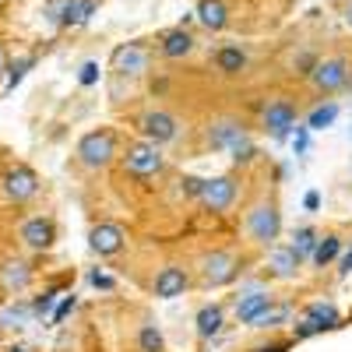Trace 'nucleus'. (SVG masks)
<instances>
[{"label":"nucleus","instance_id":"obj_1","mask_svg":"<svg viewBox=\"0 0 352 352\" xmlns=\"http://www.w3.org/2000/svg\"><path fill=\"white\" fill-rule=\"evenodd\" d=\"M240 232H243V247L254 254H268L282 240V197H278V176L272 166H257V173L250 176Z\"/></svg>","mask_w":352,"mask_h":352},{"label":"nucleus","instance_id":"obj_2","mask_svg":"<svg viewBox=\"0 0 352 352\" xmlns=\"http://www.w3.org/2000/svg\"><path fill=\"white\" fill-rule=\"evenodd\" d=\"M120 144H124V134L116 131V127H92V131H85L78 138L71 162H74V169L81 176H99L109 166H116Z\"/></svg>","mask_w":352,"mask_h":352},{"label":"nucleus","instance_id":"obj_3","mask_svg":"<svg viewBox=\"0 0 352 352\" xmlns=\"http://www.w3.org/2000/svg\"><path fill=\"white\" fill-rule=\"evenodd\" d=\"M250 120L240 113H215L197 127V148L201 152H254L250 148Z\"/></svg>","mask_w":352,"mask_h":352},{"label":"nucleus","instance_id":"obj_4","mask_svg":"<svg viewBox=\"0 0 352 352\" xmlns=\"http://www.w3.org/2000/svg\"><path fill=\"white\" fill-rule=\"evenodd\" d=\"M303 116V99L292 96V92H268L264 99H257L254 106V131L268 134L275 141H282L292 127H296V120Z\"/></svg>","mask_w":352,"mask_h":352},{"label":"nucleus","instance_id":"obj_5","mask_svg":"<svg viewBox=\"0 0 352 352\" xmlns=\"http://www.w3.org/2000/svg\"><path fill=\"white\" fill-rule=\"evenodd\" d=\"M194 289H226L243 275V254L232 247H212L201 250L190 264Z\"/></svg>","mask_w":352,"mask_h":352},{"label":"nucleus","instance_id":"obj_6","mask_svg":"<svg viewBox=\"0 0 352 352\" xmlns=\"http://www.w3.org/2000/svg\"><path fill=\"white\" fill-rule=\"evenodd\" d=\"M352 88V60L342 53H328L310 64L307 71V96L310 102H328Z\"/></svg>","mask_w":352,"mask_h":352},{"label":"nucleus","instance_id":"obj_7","mask_svg":"<svg viewBox=\"0 0 352 352\" xmlns=\"http://www.w3.org/2000/svg\"><path fill=\"white\" fill-rule=\"evenodd\" d=\"M116 166L124 169L127 180H138V184L159 180V176L169 169L162 148H159V144H152V141H144V138H124L120 155H116Z\"/></svg>","mask_w":352,"mask_h":352},{"label":"nucleus","instance_id":"obj_8","mask_svg":"<svg viewBox=\"0 0 352 352\" xmlns=\"http://www.w3.org/2000/svg\"><path fill=\"white\" fill-rule=\"evenodd\" d=\"M131 127H134L138 138L159 144V148H166V144H176V141L184 138V131H187L180 116H176L169 106H162V102H148V106L134 109V113H131Z\"/></svg>","mask_w":352,"mask_h":352},{"label":"nucleus","instance_id":"obj_9","mask_svg":"<svg viewBox=\"0 0 352 352\" xmlns=\"http://www.w3.org/2000/svg\"><path fill=\"white\" fill-rule=\"evenodd\" d=\"M243 187H247V173L243 169L212 176V180H201L197 184V204H201L204 212H212V215H229L240 204Z\"/></svg>","mask_w":352,"mask_h":352},{"label":"nucleus","instance_id":"obj_10","mask_svg":"<svg viewBox=\"0 0 352 352\" xmlns=\"http://www.w3.org/2000/svg\"><path fill=\"white\" fill-rule=\"evenodd\" d=\"M152 71V50L144 43H127V46H116L109 56V81L120 85V81H141L144 74Z\"/></svg>","mask_w":352,"mask_h":352},{"label":"nucleus","instance_id":"obj_11","mask_svg":"<svg viewBox=\"0 0 352 352\" xmlns=\"http://www.w3.org/2000/svg\"><path fill=\"white\" fill-rule=\"evenodd\" d=\"M190 289H194V272H190L187 261H166L148 278V292L155 300H176Z\"/></svg>","mask_w":352,"mask_h":352},{"label":"nucleus","instance_id":"obj_12","mask_svg":"<svg viewBox=\"0 0 352 352\" xmlns=\"http://www.w3.org/2000/svg\"><path fill=\"white\" fill-rule=\"evenodd\" d=\"M131 236H127V229L120 222H113V219H99L92 229H88V247H92V254L99 257H120L127 250Z\"/></svg>","mask_w":352,"mask_h":352},{"label":"nucleus","instance_id":"obj_13","mask_svg":"<svg viewBox=\"0 0 352 352\" xmlns=\"http://www.w3.org/2000/svg\"><path fill=\"white\" fill-rule=\"evenodd\" d=\"M18 240H21V247L43 254V250H50V247L56 243V222H53L50 215H32V219H25V222L18 226Z\"/></svg>","mask_w":352,"mask_h":352},{"label":"nucleus","instance_id":"obj_14","mask_svg":"<svg viewBox=\"0 0 352 352\" xmlns=\"http://www.w3.org/2000/svg\"><path fill=\"white\" fill-rule=\"evenodd\" d=\"M0 187H4V194L14 204H25V201H32L39 194V176L28 166H11L4 176H0Z\"/></svg>","mask_w":352,"mask_h":352},{"label":"nucleus","instance_id":"obj_15","mask_svg":"<svg viewBox=\"0 0 352 352\" xmlns=\"http://www.w3.org/2000/svg\"><path fill=\"white\" fill-rule=\"evenodd\" d=\"M197 50V36L190 32L187 25H176V28H166L159 36V56L162 60H187V56Z\"/></svg>","mask_w":352,"mask_h":352},{"label":"nucleus","instance_id":"obj_16","mask_svg":"<svg viewBox=\"0 0 352 352\" xmlns=\"http://www.w3.org/2000/svg\"><path fill=\"white\" fill-rule=\"evenodd\" d=\"M36 272H32V264L21 261V257H8L4 264H0V289L11 292V296H18V292H25L28 285H32Z\"/></svg>","mask_w":352,"mask_h":352},{"label":"nucleus","instance_id":"obj_17","mask_svg":"<svg viewBox=\"0 0 352 352\" xmlns=\"http://www.w3.org/2000/svg\"><path fill=\"white\" fill-rule=\"evenodd\" d=\"M275 307L272 292H250L236 300V320L240 324H268V310Z\"/></svg>","mask_w":352,"mask_h":352},{"label":"nucleus","instance_id":"obj_18","mask_svg":"<svg viewBox=\"0 0 352 352\" xmlns=\"http://www.w3.org/2000/svg\"><path fill=\"white\" fill-rule=\"evenodd\" d=\"M226 324H229L226 303H204V307L194 314V331H197L201 342H212L215 335H222Z\"/></svg>","mask_w":352,"mask_h":352},{"label":"nucleus","instance_id":"obj_19","mask_svg":"<svg viewBox=\"0 0 352 352\" xmlns=\"http://www.w3.org/2000/svg\"><path fill=\"white\" fill-rule=\"evenodd\" d=\"M131 345H134V352H166V335L159 328V320L141 317L131 331Z\"/></svg>","mask_w":352,"mask_h":352},{"label":"nucleus","instance_id":"obj_20","mask_svg":"<svg viewBox=\"0 0 352 352\" xmlns=\"http://www.w3.org/2000/svg\"><path fill=\"white\" fill-rule=\"evenodd\" d=\"M212 64H215V71H219V74L236 78V74H243V71H247V50H243V46H236V43H222V46L215 50V56H212Z\"/></svg>","mask_w":352,"mask_h":352},{"label":"nucleus","instance_id":"obj_21","mask_svg":"<svg viewBox=\"0 0 352 352\" xmlns=\"http://www.w3.org/2000/svg\"><path fill=\"white\" fill-rule=\"evenodd\" d=\"M300 250L296 247H282V243H275L272 250H268V268H272V275H278V278H292L300 272Z\"/></svg>","mask_w":352,"mask_h":352},{"label":"nucleus","instance_id":"obj_22","mask_svg":"<svg viewBox=\"0 0 352 352\" xmlns=\"http://www.w3.org/2000/svg\"><path fill=\"white\" fill-rule=\"evenodd\" d=\"M197 18L204 28H212V32H222L229 25V8L222 0H197Z\"/></svg>","mask_w":352,"mask_h":352},{"label":"nucleus","instance_id":"obj_23","mask_svg":"<svg viewBox=\"0 0 352 352\" xmlns=\"http://www.w3.org/2000/svg\"><path fill=\"white\" fill-rule=\"evenodd\" d=\"M324 240H328V243H320V247H317V254H314L317 268L331 264V261H335V254H338V247H342V236H335V232H331V236H324Z\"/></svg>","mask_w":352,"mask_h":352},{"label":"nucleus","instance_id":"obj_24","mask_svg":"<svg viewBox=\"0 0 352 352\" xmlns=\"http://www.w3.org/2000/svg\"><path fill=\"white\" fill-rule=\"evenodd\" d=\"M335 113H338V106L328 99V106H320V109L310 113V127H324V124H331V120H335Z\"/></svg>","mask_w":352,"mask_h":352},{"label":"nucleus","instance_id":"obj_25","mask_svg":"<svg viewBox=\"0 0 352 352\" xmlns=\"http://www.w3.org/2000/svg\"><path fill=\"white\" fill-rule=\"evenodd\" d=\"M81 81H85V85H92V81H96V64H85V74H81Z\"/></svg>","mask_w":352,"mask_h":352},{"label":"nucleus","instance_id":"obj_26","mask_svg":"<svg viewBox=\"0 0 352 352\" xmlns=\"http://www.w3.org/2000/svg\"><path fill=\"white\" fill-rule=\"evenodd\" d=\"M342 18H345V25L352 28V0H345V4H342Z\"/></svg>","mask_w":352,"mask_h":352},{"label":"nucleus","instance_id":"obj_27","mask_svg":"<svg viewBox=\"0 0 352 352\" xmlns=\"http://www.w3.org/2000/svg\"><path fill=\"white\" fill-rule=\"evenodd\" d=\"M8 74V53H4V46H0V78Z\"/></svg>","mask_w":352,"mask_h":352},{"label":"nucleus","instance_id":"obj_28","mask_svg":"<svg viewBox=\"0 0 352 352\" xmlns=\"http://www.w3.org/2000/svg\"><path fill=\"white\" fill-rule=\"evenodd\" d=\"M349 268H352V250H349V254H345V261H342V272H349Z\"/></svg>","mask_w":352,"mask_h":352},{"label":"nucleus","instance_id":"obj_29","mask_svg":"<svg viewBox=\"0 0 352 352\" xmlns=\"http://www.w3.org/2000/svg\"><path fill=\"white\" fill-rule=\"evenodd\" d=\"M8 352H28V349H21V345H11V349H8Z\"/></svg>","mask_w":352,"mask_h":352}]
</instances>
